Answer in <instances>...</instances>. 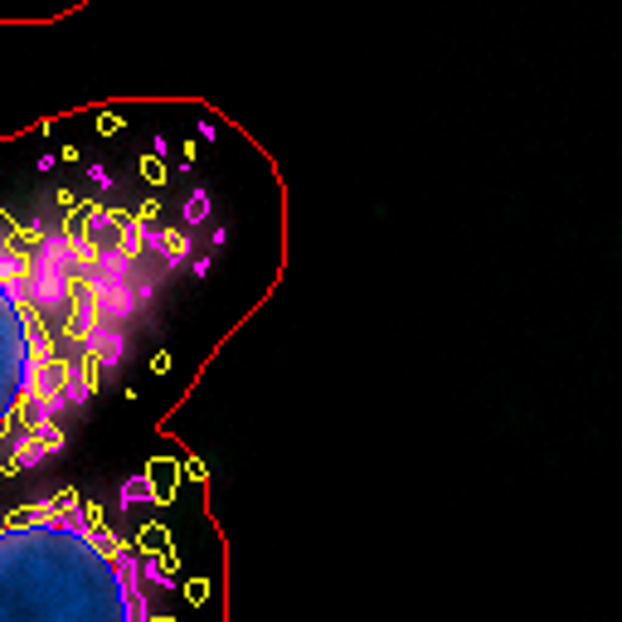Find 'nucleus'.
<instances>
[{
	"label": "nucleus",
	"mask_w": 622,
	"mask_h": 622,
	"mask_svg": "<svg viewBox=\"0 0 622 622\" xmlns=\"http://www.w3.org/2000/svg\"><path fill=\"white\" fill-rule=\"evenodd\" d=\"M185 258L190 234L151 204L68 200L35 219L0 210V476L64 448L68 419L98 399Z\"/></svg>",
	"instance_id": "f257e3e1"
},
{
	"label": "nucleus",
	"mask_w": 622,
	"mask_h": 622,
	"mask_svg": "<svg viewBox=\"0 0 622 622\" xmlns=\"http://www.w3.org/2000/svg\"><path fill=\"white\" fill-rule=\"evenodd\" d=\"M175 559L151 525L54 491L0 515V622H161Z\"/></svg>",
	"instance_id": "f03ea898"
}]
</instances>
